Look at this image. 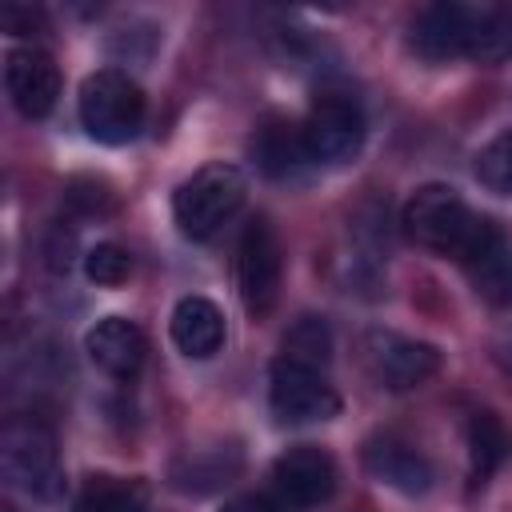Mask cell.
I'll use <instances>...</instances> for the list:
<instances>
[{"label": "cell", "instance_id": "obj_21", "mask_svg": "<svg viewBox=\"0 0 512 512\" xmlns=\"http://www.w3.org/2000/svg\"><path fill=\"white\" fill-rule=\"evenodd\" d=\"M476 180L496 196H512V128L496 132L476 152Z\"/></svg>", "mask_w": 512, "mask_h": 512}, {"label": "cell", "instance_id": "obj_10", "mask_svg": "<svg viewBox=\"0 0 512 512\" xmlns=\"http://www.w3.org/2000/svg\"><path fill=\"white\" fill-rule=\"evenodd\" d=\"M272 484L288 508H316L336 492V460L316 444H296L276 456Z\"/></svg>", "mask_w": 512, "mask_h": 512}, {"label": "cell", "instance_id": "obj_2", "mask_svg": "<svg viewBox=\"0 0 512 512\" xmlns=\"http://www.w3.org/2000/svg\"><path fill=\"white\" fill-rule=\"evenodd\" d=\"M248 180L236 164H204L196 168L172 196V216L176 228L188 240H208L220 224H228L236 216V208L244 204Z\"/></svg>", "mask_w": 512, "mask_h": 512}, {"label": "cell", "instance_id": "obj_7", "mask_svg": "<svg viewBox=\"0 0 512 512\" xmlns=\"http://www.w3.org/2000/svg\"><path fill=\"white\" fill-rule=\"evenodd\" d=\"M280 276H284V252L264 216L248 220L236 244V284L240 300L252 316H268L280 296Z\"/></svg>", "mask_w": 512, "mask_h": 512}, {"label": "cell", "instance_id": "obj_16", "mask_svg": "<svg viewBox=\"0 0 512 512\" xmlns=\"http://www.w3.org/2000/svg\"><path fill=\"white\" fill-rule=\"evenodd\" d=\"M252 152H256V164H260L272 180H292V176H300V172L312 164L308 152H304L300 124L280 120V116H272V120L256 132Z\"/></svg>", "mask_w": 512, "mask_h": 512}, {"label": "cell", "instance_id": "obj_1", "mask_svg": "<svg viewBox=\"0 0 512 512\" xmlns=\"http://www.w3.org/2000/svg\"><path fill=\"white\" fill-rule=\"evenodd\" d=\"M76 112L92 140L116 148V144L136 140V132L144 128L148 100H144V88L124 68H100V72L84 76Z\"/></svg>", "mask_w": 512, "mask_h": 512}, {"label": "cell", "instance_id": "obj_24", "mask_svg": "<svg viewBox=\"0 0 512 512\" xmlns=\"http://www.w3.org/2000/svg\"><path fill=\"white\" fill-rule=\"evenodd\" d=\"M40 20H44V16H40L32 4H4V8H0V24H4V32H12V36H28Z\"/></svg>", "mask_w": 512, "mask_h": 512}, {"label": "cell", "instance_id": "obj_4", "mask_svg": "<svg viewBox=\"0 0 512 512\" xmlns=\"http://www.w3.org/2000/svg\"><path fill=\"white\" fill-rule=\"evenodd\" d=\"M472 220H476V212L448 184H424V188H416L408 196V204H404V216H400L404 232L420 248H432L440 256H456L460 252Z\"/></svg>", "mask_w": 512, "mask_h": 512}, {"label": "cell", "instance_id": "obj_15", "mask_svg": "<svg viewBox=\"0 0 512 512\" xmlns=\"http://www.w3.org/2000/svg\"><path fill=\"white\" fill-rule=\"evenodd\" d=\"M168 332H172V344L184 356L208 360V356H216L224 348V312L208 296H184L172 308Z\"/></svg>", "mask_w": 512, "mask_h": 512}, {"label": "cell", "instance_id": "obj_17", "mask_svg": "<svg viewBox=\"0 0 512 512\" xmlns=\"http://www.w3.org/2000/svg\"><path fill=\"white\" fill-rule=\"evenodd\" d=\"M508 456V432L500 424L496 412L488 408H476L468 416V476H472V488H484L488 476L504 464Z\"/></svg>", "mask_w": 512, "mask_h": 512}, {"label": "cell", "instance_id": "obj_8", "mask_svg": "<svg viewBox=\"0 0 512 512\" xmlns=\"http://www.w3.org/2000/svg\"><path fill=\"white\" fill-rule=\"evenodd\" d=\"M364 364L380 388L408 392L428 384L440 372V352L428 340H412L400 332H368L364 340Z\"/></svg>", "mask_w": 512, "mask_h": 512}, {"label": "cell", "instance_id": "obj_5", "mask_svg": "<svg viewBox=\"0 0 512 512\" xmlns=\"http://www.w3.org/2000/svg\"><path fill=\"white\" fill-rule=\"evenodd\" d=\"M364 132H368L364 112L344 92L316 96V104L300 120L304 152H308L312 164H344V160H352L360 152V144H364Z\"/></svg>", "mask_w": 512, "mask_h": 512}, {"label": "cell", "instance_id": "obj_6", "mask_svg": "<svg viewBox=\"0 0 512 512\" xmlns=\"http://www.w3.org/2000/svg\"><path fill=\"white\" fill-rule=\"evenodd\" d=\"M268 404L280 424H316L340 412V396L320 376V368L288 356H280L268 372Z\"/></svg>", "mask_w": 512, "mask_h": 512}, {"label": "cell", "instance_id": "obj_3", "mask_svg": "<svg viewBox=\"0 0 512 512\" xmlns=\"http://www.w3.org/2000/svg\"><path fill=\"white\" fill-rule=\"evenodd\" d=\"M0 468L8 484L36 500H56L64 488L60 456H56V436L44 420L36 416H16L0 432Z\"/></svg>", "mask_w": 512, "mask_h": 512}, {"label": "cell", "instance_id": "obj_25", "mask_svg": "<svg viewBox=\"0 0 512 512\" xmlns=\"http://www.w3.org/2000/svg\"><path fill=\"white\" fill-rule=\"evenodd\" d=\"M224 512H280L268 496H236L224 504Z\"/></svg>", "mask_w": 512, "mask_h": 512}, {"label": "cell", "instance_id": "obj_9", "mask_svg": "<svg viewBox=\"0 0 512 512\" xmlns=\"http://www.w3.org/2000/svg\"><path fill=\"white\" fill-rule=\"evenodd\" d=\"M456 260L464 264L468 280L476 284V292L496 304V308H512V244L504 240V232L488 220L476 216Z\"/></svg>", "mask_w": 512, "mask_h": 512}, {"label": "cell", "instance_id": "obj_12", "mask_svg": "<svg viewBox=\"0 0 512 512\" xmlns=\"http://www.w3.org/2000/svg\"><path fill=\"white\" fill-rule=\"evenodd\" d=\"M472 28H476V8L472 4L440 0V4H428L416 16V24H412V48L424 60H432V64L456 60V56H468Z\"/></svg>", "mask_w": 512, "mask_h": 512}, {"label": "cell", "instance_id": "obj_11", "mask_svg": "<svg viewBox=\"0 0 512 512\" xmlns=\"http://www.w3.org/2000/svg\"><path fill=\"white\" fill-rule=\"evenodd\" d=\"M4 88L20 116L40 120L56 108L60 96V68L44 48H12L4 56Z\"/></svg>", "mask_w": 512, "mask_h": 512}, {"label": "cell", "instance_id": "obj_14", "mask_svg": "<svg viewBox=\"0 0 512 512\" xmlns=\"http://www.w3.org/2000/svg\"><path fill=\"white\" fill-rule=\"evenodd\" d=\"M364 468H368L380 484H388V488H396V492H404V496H420V492L432 488V464H428L412 444H404V440H396V436H376V440H368V448H364Z\"/></svg>", "mask_w": 512, "mask_h": 512}, {"label": "cell", "instance_id": "obj_19", "mask_svg": "<svg viewBox=\"0 0 512 512\" xmlns=\"http://www.w3.org/2000/svg\"><path fill=\"white\" fill-rule=\"evenodd\" d=\"M236 468H240V456L228 448H208V452H188L184 460H176V468H172V480H176V488H184V492H208V488H216V484H228V476H236Z\"/></svg>", "mask_w": 512, "mask_h": 512}, {"label": "cell", "instance_id": "obj_22", "mask_svg": "<svg viewBox=\"0 0 512 512\" xmlns=\"http://www.w3.org/2000/svg\"><path fill=\"white\" fill-rule=\"evenodd\" d=\"M332 352V336H328V324L320 316H300L288 332H284V356L288 360H300V364H312L320 368Z\"/></svg>", "mask_w": 512, "mask_h": 512}, {"label": "cell", "instance_id": "obj_23", "mask_svg": "<svg viewBox=\"0 0 512 512\" xmlns=\"http://www.w3.org/2000/svg\"><path fill=\"white\" fill-rule=\"evenodd\" d=\"M128 272H132V256H128L120 244H112V240H104V244H96V248L84 252V276H88L92 284H100V288L124 284Z\"/></svg>", "mask_w": 512, "mask_h": 512}, {"label": "cell", "instance_id": "obj_20", "mask_svg": "<svg viewBox=\"0 0 512 512\" xmlns=\"http://www.w3.org/2000/svg\"><path fill=\"white\" fill-rule=\"evenodd\" d=\"M76 512H144V488L120 476H88L76 496Z\"/></svg>", "mask_w": 512, "mask_h": 512}, {"label": "cell", "instance_id": "obj_13", "mask_svg": "<svg viewBox=\"0 0 512 512\" xmlns=\"http://www.w3.org/2000/svg\"><path fill=\"white\" fill-rule=\"evenodd\" d=\"M84 352L88 360L112 376V380H132L140 368H144V356H148V340L140 332V324L124 320V316H104L88 328L84 336Z\"/></svg>", "mask_w": 512, "mask_h": 512}, {"label": "cell", "instance_id": "obj_18", "mask_svg": "<svg viewBox=\"0 0 512 512\" xmlns=\"http://www.w3.org/2000/svg\"><path fill=\"white\" fill-rule=\"evenodd\" d=\"M512 56V0L504 4H480L476 28L468 44V60L476 64H504Z\"/></svg>", "mask_w": 512, "mask_h": 512}]
</instances>
